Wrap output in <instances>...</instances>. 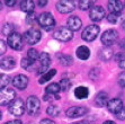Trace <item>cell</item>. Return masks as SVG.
<instances>
[{"label":"cell","mask_w":125,"mask_h":124,"mask_svg":"<svg viewBox=\"0 0 125 124\" xmlns=\"http://www.w3.org/2000/svg\"><path fill=\"white\" fill-rule=\"evenodd\" d=\"M37 23L44 31H51V29H53V27L55 26V19L53 17V15L47 11L42 12L38 16Z\"/></svg>","instance_id":"6da1fadb"},{"label":"cell","mask_w":125,"mask_h":124,"mask_svg":"<svg viewBox=\"0 0 125 124\" xmlns=\"http://www.w3.org/2000/svg\"><path fill=\"white\" fill-rule=\"evenodd\" d=\"M25 108H26V104L21 98H16L8 105L9 113L15 116H21L25 113Z\"/></svg>","instance_id":"7a4b0ae2"},{"label":"cell","mask_w":125,"mask_h":124,"mask_svg":"<svg viewBox=\"0 0 125 124\" xmlns=\"http://www.w3.org/2000/svg\"><path fill=\"white\" fill-rule=\"evenodd\" d=\"M99 32H100V27L98 25H96V24H93V25H89V26H87L83 29L81 37L86 42H93L94 40H96Z\"/></svg>","instance_id":"3957f363"},{"label":"cell","mask_w":125,"mask_h":124,"mask_svg":"<svg viewBox=\"0 0 125 124\" xmlns=\"http://www.w3.org/2000/svg\"><path fill=\"white\" fill-rule=\"evenodd\" d=\"M41 110V101L36 96H29L26 101V112L29 115H37Z\"/></svg>","instance_id":"277c9868"},{"label":"cell","mask_w":125,"mask_h":124,"mask_svg":"<svg viewBox=\"0 0 125 124\" xmlns=\"http://www.w3.org/2000/svg\"><path fill=\"white\" fill-rule=\"evenodd\" d=\"M41 37H42L41 31L37 28H35V27L26 31L25 34H24V40H25V42H26L27 44H29V45H34V44L38 43L40 40H41Z\"/></svg>","instance_id":"5b68a950"},{"label":"cell","mask_w":125,"mask_h":124,"mask_svg":"<svg viewBox=\"0 0 125 124\" xmlns=\"http://www.w3.org/2000/svg\"><path fill=\"white\" fill-rule=\"evenodd\" d=\"M23 38H24V36H21L19 33L15 32L7 37V43H8V45L10 46L12 50H15V51H21L24 46Z\"/></svg>","instance_id":"8992f818"},{"label":"cell","mask_w":125,"mask_h":124,"mask_svg":"<svg viewBox=\"0 0 125 124\" xmlns=\"http://www.w3.org/2000/svg\"><path fill=\"white\" fill-rule=\"evenodd\" d=\"M53 37L60 42H69L73 37V32L69 27H60L53 33Z\"/></svg>","instance_id":"52a82bcc"},{"label":"cell","mask_w":125,"mask_h":124,"mask_svg":"<svg viewBox=\"0 0 125 124\" xmlns=\"http://www.w3.org/2000/svg\"><path fill=\"white\" fill-rule=\"evenodd\" d=\"M118 38V32L115 29H107L102 34L100 41L105 46H111L113 45Z\"/></svg>","instance_id":"ba28073f"},{"label":"cell","mask_w":125,"mask_h":124,"mask_svg":"<svg viewBox=\"0 0 125 124\" xmlns=\"http://www.w3.org/2000/svg\"><path fill=\"white\" fill-rule=\"evenodd\" d=\"M14 99H16V91L11 88H3L0 92V104L1 106L9 105Z\"/></svg>","instance_id":"9c48e42d"},{"label":"cell","mask_w":125,"mask_h":124,"mask_svg":"<svg viewBox=\"0 0 125 124\" xmlns=\"http://www.w3.org/2000/svg\"><path fill=\"white\" fill-rule=\"evenodd\" d=\"M55 8L61 14H70L76 8L73 0H59L55 5Z\"/></svg>","instance_id":"30bf717a"},{"label":"cell","mask_w":125,"mask_h":124,"mask_svg":"<svg viewBox=\"0 0 125 124\" xmlns=\"http://www.w3.org/2000/svg\"><path fill=\"white\" fill-rule=\"evenodd\" d=\"M88 113V108L84 106H72L68 108L65 112V115L69 118H78L86 115Z\"/></svg>","instance_id":"8fae6325"},{"label":"cell","mask_w":125,"mask_h":124,"mask_svg":"<svg viewBox=\"0 0 125 124\" xmlns=\"http://www.w3.org/2000/svg\"><path fill=\"white\" fill-rule=\"evenodd\" d=\"M106 16V10L102 6H94L89 10V17L93 22H100Z\"/></svg>","instance_id":"7c38bea8"},{"label":"cell","mask_w":125,"mask_h":124,"mask_svg":"<svg viewBox=\"0 0 125 124\" xmlns=\"http://www.w3.org/2000/svg\"><path fill=\"white\" fill-rule=\"evenodd\" d=\"M38 61H40L38 73H43V75H44V73H45V71H46V69L50 67V64H51V56H50L49 53L43 52L41 55H40Z\"/></svg>","instance_id":"4fadbf2b"},{"label":"cell","mask_w":125,"mask_h":124,"mask_svg":"<svg viewBox=\"0 0 125 124\" xmlns=\"http://www.w3.org/2000/svg\"><path fill=\"white\" fill-rule=\"evenodd\" d=\"M124 105H123V101L122 99L119 98H113L111 101H108V104H107V110L112 113V114H117L119 111L122 110Z\"/></svg>","instance_id":"5bb4252c"},{"label":"cell","mask_w":125,"mask_h":124,"mask_svg":"<svg viewBox=\"0 0 125 124\" xmlns=\"http://www.w3.org/2000/svg\"><path fill=\"white\" fill-rule=\"evenodd\" d=\"M107 8L112 14H121L124 8V3L121 0H108Z\"/></svg>","instance_id":"9a60e30c"},{"label":"cell","mask_w":125,"mask_h":124,"mask_svg":"<svg viewBox=\"0 0 125 124\" xmlns=\"http://www.w3.org/2000/svg\"><path fill=\"white\" fill-rule=\"evenodd\" d=\"M12 85H14L15 88H18V89H25L28 85V77H26L25 75H17L12 79Z\"/></svg>","instance_id":"2e32d148"},{"label":"cell","mask_w":125,"mask_h":124,"mask_svg":"<svg viewBox=\"0 0 125 124\" xmlns=\"http://www.w3.org/2000/svg\"><path fill=\"white\" fill-rule=\"evenodd\" d=\"M67 23H68V27H69L72 32H77V31H79L82 26L81 19H80L79 17H77V16H70V17L68 18Z\"/></svg>","instance_id":"e0dca14e"},{"label":"cell","mask_w":125,"mask_h":124,"mask_svg":"<svg viewBox=\"0 0 125 124\" xmlns=\"http://www.w3.org/2000/svg\"><path fill=\"white\" fill-rule=\"evenodd\" d=\"M16 68V60L14 56H5L1 59V69L3 70H11Z\"/></svg>","instance_id":"ac0fdd59"},{"label":"cell","mask_w":125,"mask_h":124,"mask_svg":"<svg viewBox=\"0 0 125 124\" xmlns=\"http://www.w3.org/2000/svg\"><path fill=\"white\" fill-rule=\"evenodd\" d=\"M76 54L77 56H78L80 60H88V59L90 58V50H89V47L86 45H81L79 46L78 49H77L76 51Z\"/></svg>","instance_id":"d6986e66"},{"label":"cell","mask_w":125,"mask_h":124,"mask_svg":"<svg viewBox=\"0 0 125 124\" xmlns=\"http://www.w3.org/2000/svg\"><path fill=\"white\" fill-rule=\"evenodd\" d=\"M95 103L98 107H104V106H107L108 104V95L107 92L105 91H100L97 94L96 96V99H95Z\"/></svg>","instance_id":"ffe728a7"},{"label":"cell","mask_w":125,"mask_h":124,"mask_svg":"<svg viewBox=\"0 0 125 124\" xmlns=\"http://www.w3.org/2000/svg\"><path fill=\"white\" fill-rule=\"evenodd\" d=\"M98 55H99V58H100L102 61H109L112 58H113L114 52L109 46H105V47H103V49L99 51Z\"/></svg>","instance_id":"44dd1931"},{"label":"cell","mask_w":125,"mask_h":124,"mask_svg":"<svg viewBox=\"0 0 125 124\" xmlns=\"http://www.w3.org/2000/svg\"><path fill=\"white\" fill-rule=\"evenodd\" d=\"M73 94H74V97L78 98V99H84L89 95V89L84 86H79L74 89Z\"/></svg>","instance_id":"7402d4cb"},{"label":"cell","mask_w":125,"mask_h":124,"mask_svg":"<svg viewBox=\"0 0 125 124\" xmlns=\"http://www.w3.org/2000/svg\"><path fill=\"white\" fill-rule=\"evenodd\" d=\"M34 8H35V2L33 0H23L21 3V9L23 11L27 12V14L34 11Z\"/></svg>","instance_id":"603a6c76"},{"label":"cell","mask_w":125,"mask_h":124,"mask_svg":"<svg viewBox=\"0 0 125 124\" xmlns=\"http://www.w3.org/2000/svg\"><path fill=\"white\" fill-rule=\"evenodd\" d=\"M21 66L23 69L27 70V71H33V69L35 68V61L29 58H24L21 62Z\"/></svg>","instance_id":"cb8c5ba5"},{"label":"cell","mask_w":125,"mask_h":124,"mask_svg":"<svg viewBox=\"0 0 125 124\" xmlns=\"http://www.w3.org/2000/svg\"><path fill=\"white\" fill-rule=\"evenodd\" d=\"M56 75V70L55 69H50L47 72H45L43 76L41 77V79L38 80V82L41 85H43V84H45V82H47L49 80H51V79L54 77V76Z\"/></svg>","instance_id":"d4e9b609"},{"label":"cell","mask_w":125,"mask_h":124,"mask_svg":"<svg viewBox=\"0 0 125 124\" xmlns=\"http://www.w3.org/2000/svg\"><path fill=\"white\" fill-rule=\"evenodd\" d=\"M58 59L60 61V63L64 67H69L72 64V56L71 55H68V54H58Z\"/></svg>","instance_id":"484cf974"},{"label":"cell","mask_w":125,"mask_h":124,"mask_svg":"<svg viewBox=\"0 0 125 124\" xmlns=\"http://www.w3.org/2000/svg\"><path fill=\"white\" fill-rule=\"evenodd\" d=\"M95 2H96V0H79L78 6L79 9H81V10H88V9L93 8Z\"/></svg>","instance_id":"4316f807"},{"label":"cell","mask_w":125,"mask_h":124,"mask_svg":"<svg viewBox=\"0 0 125 124\" xmlns=\"http://www.w3.org/2000/svg\"><path fill=\"white\" fill-rule=\"evenodd\" d=\"M46 113L47 115L50 116H53V117H56L61 114V108L58 106V105H50L49 107L46 108Z\"/></svg>","instance_id":"83f0119b"},{"label":"cell","mask_w":125,"mask_h":124,"mask_svg":"<svg viewBox=\"0 0 125 124\" xmlns=\"http://www.w3.org/2000/svg\"><path fill=\"white\" fill-rule=\"evenodd\" d=\"M61 90V87L60 84H56V82H52L46 87V92L47 94H51V95H58V92Z\"/></svg>","instance_id":"f1b7e54d"},{"label":"cell","mask_w":125,"mask_h":124,"mask_svg":"<svg viewBox=\"0 0 125 124\" xmlns=\"http://www.w3.org/2000/svg\"><path fill=\"white\" fill-rule=\"evenodd\" d=\"M107 20H108V23H111V24H117L122 20V15L109 12V14L107 15Z\"/></svg>","instance_id":"f546056e"},{"label":"cell","mask_w":125,"mask_h":124,"mask_svg":"<svg viewBox=\"0 0 125 124\" xmlns=\"http://www.w3.org/2000/svg\"><path fill=\"white\" fill-rule=\"evenodd\" d=\"M12 33H15V26L10 23H6L2 26V34L6 35L7 37H8L9 35H11Z\"/></svg>","instance_id":"4dcf8cb0"},{"label":"cell","mask_w":125,"mask_h":124,"mask_svg":"<svg viewBox=\"0 0 125 124\" xmlns=\"http://www.w3.org/2000/svg\"><path fill=\"white\" fill-rule=\"evenodd\" d=\"M40 55L41 54H38L36 49H29L28 52H27V58L32 59V60H34V61L38 60V59H40Z\"/></svg>","instance_id":"1f68e13d"},{"label":"cell","mask_w":125,"mask_h":124,"mask_svg":"<svg viewBox=\"0 0 125 124\" xmlns=\"http://www.w3.org/2000/svg\"><path fill=\"white\" fill-rule=\"evenodd\" d=\"M115 59H116V61L118 62L119 68L125 69V54L124 53H118V54H116L115 55Z\"/></svg>","instance_id":"d6a6232c"},{"label":"cell","mask_w":125,"mask_h":124,"mask_svg":"<svg viewBox=\"0 0 125 124\" xmlns=\"http://www.w3.org/2000/svg\"><path fill=\"white\" fill-rule=\"evenodd\" d=\"M70 86H71V81H70L69 79H67V78L61 79V81H60V87H61L62 91H67L70 88Z\"/></svg>","instance_id":"836d02e7"},{"label":"cell","mask_w":125,"mask_h":124,"mask_svg":"<svg viewBox=\"0 0 125 124\" xmlns=\"http://www.w3.org/2000/svg\"><path fill=\"white\" fill-rule=\"evenodd\" d=\"M10 82V77L7 75H1V79H0V87L1 89H3L5 87H7Z\"/></svg>","instance_id":"e575fe53"},{"label":"cell","mask_w":125,"mask_h":124,"mask_svg":"<svg viewBox=\"0 0 125 124\" xmlns=\"http://www.w3.org/2000/svg\"><path fill=\"white\" fill-rule=\"evenodd\" d=\"M37 19H38V17H36L35 11L29 12V14H27V16H26V23L28 24V25H33V24L35 23V20H37Z\"/></svg>","instance_id":"d590c367"},{"label":"cell","mask_w":125,"mask_h":124,"mask_svg":"<svg viewBox=\"0 0 125 124\" xmlns=\"http://www.w3.org/2000/svg\"><path fill=\"white\" fill-rule=\"evenodd\" d=\"M115 116H116V118L119 120V121H124L125 120V106L123 107L122 110L119 111L117 114H115Z\"/></svg>","instance_id":"8d00e7d4"},{"label":"cell","mask_w":125,"mask_h":124,"mask_svg":"<svg viewBox=\"0 0 125 124\" xmlns=\"http://www.w3.org/2000/svg\"><path fill=\"white\" fill-rule=\"evenodd\" d=\"M118 84L121 87H125V71L118 76Z\"/></svg>","instance_id":"74e56055"},{"label":"cell","mask_w":125,"mask_h":124,"mask_svg":"<svg viewBox=\"0 0 125 124\" xmlns=\"http://www.w3.org/2000/svg\"><path fill=\"white\" fill-rule=\"evenodd\" d=\"M16 2H17V0H5V3L7 7H14Z\"/></svg>","instance_id":"f35d334b"},{"label":"cell","mask_w":125,"mask_h":124,"mask_svg":"<svg viewBox=\"0 0 125 124\" xmlns=\"http://www.w3.org/2000/svg\"><path fill=\"white\" fill-rule=\"evenodd\" d=\"M40 124H56V123L54 121H52V120H50V118H43L40 122Z\"/></svg>","instance_id":"ab89813d"},{"label":"cell","mask_w":125,"mask_h":124,"mask_svg":"<svg viewBox=\"0 0 125 124\" xmlns=\"http://www.w3.org/2000/svg\"><path fill=\"white\" fill-rule=\"evenodd\" d=\"M7 51V43L5 41H1V54H5V52Z\"/></svg>","instance_id":"60d3db41"},{"label":"cell","mask_w":125,"mask_h":124,"mask_svg":"<svg viewBox=\"0 0 125 124\" xmlns=\"http://www.w3.org/2000/svg\"><path fill=\"white\" fill-rule=\"evenodd\" d=\"M37 5L40 7H45L47 5V0H38V1H37Z\"/></svg>","instance_id":"b9f144b4"},{"label":"cell","mask_w":125,"mask_h":124,"mask_svg":"<svg viewBox=\"0 0 125 124\" xmlns=\"http://www.w3.org/2000/svg\"><path fill=\"white\" fill-rule=\"evenodd\" d=\"M5 124H23V122L19 121V120H14V121H9V122H6Z\"/></svg>","instance_id":"7bdbcfd3"},{"label":"cell","mask_w":125,"mask_h":124,"mask_svg":"<svg viewBox=\"0 0 125 124\" xmlns=\"http://www.w3.org/2000/svg\"><path fill=\"white\" fill-rule=\"evenodd\" d=\"M119 45H121V49L125 51V38L122 41V42H121V44H119Z\"/></svg>","instance_id":"ee69618b"},{"label":"cell","mask_w":125,"mask_h":124,"mask_svg":"<svg viewBox=\"0 0 125 124\" xmlns=\"http://www.w3.org/2000/svg\"><path fill=\"white\" fill-rule=\"evenodd\" d=\"M103 124H116V123H115L114 121H105Z\"/></svg>","instance_id":"f6af8a7d"},{"label":"cell","mask_w":125,"mask_h":124,"mask_svg":"<svg viewBox=\"0 0 125 124\" xmlns=\"http://www.w3.org/2000/svg\"><path fill=\"white\" fill-rule=\"evenodd\" d=\"M122 27L124 28V31H125V20H123V23H122Z\"/></svg>","instance_id":"bcb514c9"},{"label":"cell","mask_w":125,"mask_h":124,"mask_svg":"<svg viewBox=\"0 0 125 124\" xmlns=\"http://www.w3.org/2000/svg\"><path fill=\"white\" fill-rule=\"evenodd\" d=\"M76 124H87L86 122H79V123H76Z\"/></svg>","instance_id":"7dc6e473"},{"label":"cell","mask_w":125,"mask_h":124,"mask_svg":"<svg viewBox=\"0 0 125 124\" xmlns=\"http://www.w3.org/2000/svg\"><path fill=\"white\" fill-rule=\"evenodd\" d=\"M28 124H32V123H28Z\"/></svg>","instance_id":"c3c4849f"},{"label":"cell","mask_w":125,"mask_h":124,"mask_svg":"<svg viewBox=\"0 0 125 124\" xmlns=\"http://www.w3.org/2000/svg\"><path fill=\"white\" fill-rule=\"evenodd\" d=\"M124 6H125V3H124Z\"/></svg>","instance_id":"681fc988"}]
</instances>
